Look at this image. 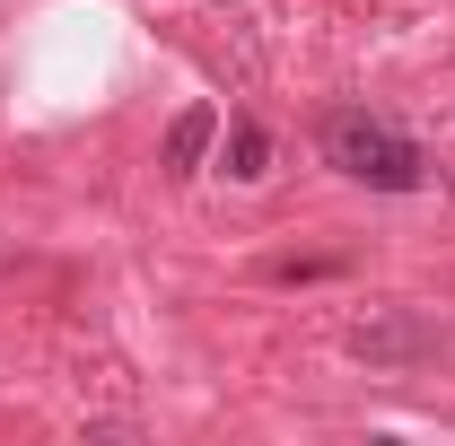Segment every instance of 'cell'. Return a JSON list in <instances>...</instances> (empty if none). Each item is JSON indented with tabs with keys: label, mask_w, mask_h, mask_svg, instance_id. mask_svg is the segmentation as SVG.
<instances>
[{
	"label": "cell",
	"mask_w": 455,
	"mask_h": 446,
	"mask_svg": "<svg viewBox=\"0 0 455 446\" xmlns=\"http://www.w3.org/2000/svg\"><path fill=\"white\" fill-rule=\"evenodd\" d=\"M324 158H333L350 184H368V193H420V184H429L420 140H411L403 123H386V114H368V106L324 114Z\"/></svg>",
	"instance_id": "6da1fadb"
},
{
	"label": "cell",
	"mask_w": 455,
	"mask_h": 446,
	"mask_svg": "<svg viewBox=\"0 0 455 446\" xmlns=\"http://www.w3.org/2000/svg\"><path fill=\"white\" fill-rule=\"evenodd\" d=\"M438 315L429 307H368L359 324H350V359L359 368H420V359H438Z\"/></svg>",
	"instance_id": "7a4b0ae2"
},
{
	"label": "cell",
	"mask_w": 455,
	"mask_h": 446,
	"mask_svg": "<svg viewBox=\"0 0 455 446\" xmlns=\"http://www.w3.org/2000/svg\"><path fill=\"white\" fill-rule=\"evenodd\" d=\"M220 167L236 175V184H263V175H272V131H263L254 114H236V123H228V149H220Z\"/></svg>",
	"instance_id": "3957f363"
},
{
	"label": "cell",
	"mask_w": 455,
	"mask_h": 446,
	"mask_svg": "<svg viewBox=\"0 0 455 446\" xmlns=\"http://www.w3.org/2000/svg\"><path fill=\"white\" fill-rule=\"evenodd\" d=\"M211 140H220V114H211V106H184V114H175V131H167V167L193 175L202 158H211Z\"/></svg>",
	"instance_id": "277c9868"
}]
</instances>
